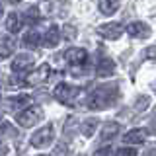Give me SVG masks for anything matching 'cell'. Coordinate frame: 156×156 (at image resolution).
I'll return each instance as SVG.
<instances>
[{"instance_id": "19", "label": "cell", "mask_w": 156, "mask_h": 156, "mask_svg": "<svg viewBox=\"0 0 156 156\" xmlns=\"http://www.w3.org/2000/svg\"><path fill=\"white\" fill-rule=\"evenodd\" d=\"M82 133H84L86 136H90V135H94L96 133V129H98V121L96 119H88V121H84L82 123Z\"/></svg>"}, {"instance_id": "4", "label": "cell", "mask_w": 156, "mask_h": 156, "mask_svg": "<svg viewBox=\"0 0 156 156\" xmlns=\"http://www.w3.org/2000/svg\"><path fill=\"white\" fill-rule=\"evenodd\" d=\"M53 139H55V129H53V125H47L43 129H39L37 133H33L31 144L35 148H45V146H49L53 143Z\"/></svg>"}, {"instance_id": "22", "label": "cell", "mask_w": 156, "mask_h": 156, "mask_svg": "<svg viewBox=\"0 0 156 156\" xmlns=\"http://www.w3.org/2000/svg\"><path fill=\"white\" fill-rule=\"evenodd\" d=\"M10 2H14V4H18V2H22V0H10Z\"/></svg>"}, {"instance_id": "23", "label": "cell", "mask_w": 156, "mask_h": 156, "mask_svg": "<svg viewBox=\"0 0 156 156\" xmlns=\"http://www.w3.org/2000/svg\"><path fill=\"white\" fill-rule=\"evenodd\" d=\"M0 16H2V4H0Z\"/></svg>"}, {"instance_id": "20", "label": "cell", "mask_w": 156, "mask_h": 156, "mask_svg": "<svg viewBox=\"0 0 156 156\" xmlns=\"http://www.w3.org/2000/svg\"><path fill=\"white\" fill-rule=\"evenodd\" d=\"M8 84H10V86H23V84H26V80L16 78V76H10V78H8Z\"/></svg>"}, {"instance_id": "21", "label": "cell", "mask_w": 156, "mask_h": 156, "mask_svg": "<svg viewBox=\"0 0 156 156\" xmlns=\"http://www.w3.org/2000/svg\"><path fill=\"white\" fill-rule=\"evenodd\" d=\"M117 154H121V156H135L136 150L135 148H119V150H117Z\"/></svg>"}, {"instance_id": "8", "label": "cell", "mask_w": 156, "mask_h": 156, "mask_svg": "<svg viewBox=\"0 0 156 156\" xmlns=\"http://www.w3.org/2000/svg\"><path fill=\"white\" fill-rule=\"evenodd\" d=\"M127 33L133 37H148L150 35V27L143 22H133L127 26Z\"/></svg>"}, {"instance_id": "12", "label": "cell", "mask_w": 156, "mask_h": 156, "mask_svg": "<svg viewBox=\"0 0 156 156\" xmlns=\"http://www.w3.org/2000/svg\"><path fill=\"white\" fill-rule=\"evenodd\" d=\"M23 26V20L22 16H18L16 12H12V14H8V20H6V29L10 33H18L20 29H22Z\"/></svg>"}, {"instance_id": "11", "label": "cell", "mask_w": 156, "mask_h": 156, "mask_svg": "<svg viewBox=\"0 0 156 156\" xmlns=\"http://www.w3.org/2000/svg\"><path fill=\"white\" fill-rule=\"evenodd\" d=\"M58 27L57 26H53V27H49V31L45 33V37H43V45H45L47 49H53V47H57L58 45V41H61V35H58Z\"/></svg>"}, {"instance_id": "1", "label": "cell", "mask_w": 156, "mask_h": 156, "mask_svg": "<svg viewBox=\"0 0 156 156\" xmlns=\"http://www.w3.org/2000/svg\"><path fill=\"white\" fill-rule=\"evenodd\" d=\"M43 119V109L39 105H27L26 109L18 111L16 113V123L20 127H33L35 123H39V121Z\"/></svg>"}, {"instance_id": "9", "label": "cell", "mask_w": 156, "mask_h": 156, "mask_svg": "<svg viewBox=\"0 0 156 156\" xmlns=\"http://www.w3.org/2000/svg\"><path fill=\"white\" fill-rule=\"evenodd\" d=\"M49 74H51V68H49V65H43V66H39L26 82H27V84H41V82H45L47 78H49Z\"/></svg>"}, {"instance_id": "13", "label": "cell", "mask_w": 156, "mask_h": 156, "mask_svg": "<svg viewBox=\"0 0 156 156\" xmlns=\"http://www.w3.org/2000/svg\"><path fill=\"white\" fill-rule=\"evenodd\" d=\"M144 131L143 129H131L129 133L125 135V144H140V143H144Z\"/></svg>"}, {"instance_id": "15", "label": "cell", "mask_w": 156, "mask_h": 156, "mask_svg": "<svg viewBox=\"0 0 156 156\" xmlns=\"http://www.w3.org/2000/svg\"><path fill=\"white\" fill-rule=\"evenodd\" d=\"M23 22L29 23V26H33V23H37L39 20H41V12H39V8L37 6H29L26 10V14H23Z\"/></svg>"}, {"instance_id": "5", "label": "cell", "mask_w": 156, "mask_h": 156, "mask_svg": "<svg viewBox=\"0 0 156 156\" xmlns=\"http://www.w3.org/2000/svg\"><path fill=\"white\" fill-rule=\"evenodd\" d=\"M123 31H125V27L121 26V23H104V26H100L98 27V35H101V37H105V39H119L121 35H123Z\"/></svg>"}, {"instance_id": "6", "label": "cell", "mask_w": 156, "mask_h": 156, "mask_svg": "<svg viewBox=\"0 0 156 156\" xmlns=\"http://www.w3.org/2000/svg\"><path fill=\"white\" fill-rule=\"evenodd\" d=\"M33 68V57L31 55H18L12 61V70L14 74H26Z\"/></svg>"}, {"instance_id": "16", "label": "cell", "mask_w": 156, "mask_h": 156, "mask_svg": "<svg viewBox=\"0 0 156 156\" xmlns=\"http://www.w3.org/2000/svg\"><path fill=\"white\" fill-rule=\"evenodd\" d=\"M23 47H27V49H35L39 43H41V35H39L37 31H27L26 35H23Z\"/></svg>"}, {"instance_id": "7", "label": "cell", "mask_w": 156, "mask_h": 156, "mask_svg": "<svg viewBox=\"0 0 156 156\" xmlns=\"http://www.w3.org/2000/svg\"><path fill=\"white\" fill-rule=\"evenodd\" d=\"M86 58H88V53L84 51V49H78V47H72V49H68V51L65 53V61L70 62V65H74V66L86 62Z\"/></svg>"}, {"instance_id": "3", "label": "cell", "mask_w": 156, "mask_h": 156, "mask_svg": "<svg viewBox=\"0 0 156 156\" xmlns=\"http://www.w3.org/2000/svg\"><path fill=\"white\" fill-rule=\"evenodd\" d=\"M80 96H82V90L72 88L68 84H58L55 88V98L58 101H62V104H68V105H74L80 100Z\"/></svg>"}, {"instance_id": "18", "label": "cell", "mask_w": 156, "mask_h": 156, "mask_svg": "<svg viewBox=\"0 0 156 156\" xmlns=\"http://www.w3.org/2000/svg\"><path fill=\"white\" fill-rule=\"evenodd\" d=\"M119 133V123H107L104 129H101V139L104 140H109Z\"/></svg>"}, {"instance_id": "2", "label": "cell", "mask_w": 156, "mask_h": 156, "mask_svg": "<svg viewBox=\"0 0 156 156\" xmlns=\"http://www.w3.org/2000/svg\"><path fill=\"white\" fill-rule=\"evenodd\" d=\"M115 94H111L109 88H98L96 92H92L90 98H88V105L92 109H105L115 101Z\"/></svg>"}, {"instance_id": "10", "label": "cell", "mask_w": 156, "mask_h": 156, "mask_svg": "<svg viewBox=\"0 0 156 156\" xmlns=\"http://www.w3.org/2000/svg\"><path fill=\"white\" fill-rule=\"evenodd\" d=\"M113 70H115V62L111 61V58H101V61L98 62V66H96V74L100 76V78L111 76V74H113Z\"/></svg>"}, {"instance_id": "17", "label": "cell", "mask_w": 156, "mask_h": 156, "mask_svg": "<svg viewBox=\"0 0 156 156\" xmlns=\"http://www.w3.org/2000/svg\"><path fill=\"white\" fill-rule=\"evenodd\" d=\"M14 49H16V41H14L12 37H8V39H4L2 43H0V57H10L14 53Z\"/></svg>"}, {"instance_id": "14", "label": "cell", "mask_w": 156, "mask_h": 156, "mask_svg": "<svg viewBox=\"0 0 156 156\" xmlns=\"http://www.w3.org/2000/svg\"><path fill=\"white\" fill-rule=\"evenodd\" d=\"M98 8H100L101 14H105V16H111L113 12H117V10H119V0H100Z\"/></svg>"}]
</instances>
